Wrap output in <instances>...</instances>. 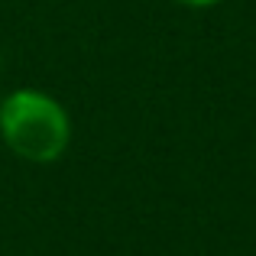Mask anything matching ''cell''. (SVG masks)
Listing matches in <instances>:
<instances>
[{
  "mask_svg": "<svg viewBox=\"0 0 256 256\" xmlns=\"http://www.w3.org/2000/svg\"><path fill=\"white\" fill-rule=\"evenodd\" d=\"M0 130L13 152L32 162H52L68 146V117L52 98L16 91L0 107Z\"/></svg>",
  "mask_w": 256,
  "mask_h": 256,
  "instance_id": "1",
  "label": "cell"
},
{
  "mask_svg": "<svg viewBox=\"0 0 256 256\" xmlns=\"http://www.w3.org/2000/svg\"><path fill=\"white\" fill-rule=\"evenodd\" d=\"M182 4H188V6H211V4H218V0H182Z\"/></svg>",
  "mask_w": 256,
  "mask_h": 256,
  "instance_id": "2",
  "label": "cell"
}]
</instances>
